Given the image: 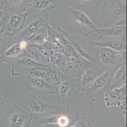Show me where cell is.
I'll list each match as a JSON object with an SVG mask.
<instances>
[{
  "instance_id": "cell-8",
  "label": "cell",
  "mask_w": 127,
  "mask_h": 127,
  "mask_svg": "<svg viewBox=\"0 0 127 127\" xmlns=\"http://www.w3.org/2000/svg\"><path fill=\"white\" fill-rule=\"evenodd\" d=\"M96 46L99 47H106L116 52H124L125 51V45L124 43L116 39H106L99 41L96 43Z\"/></svg>"
},
{
  "instance_id": "cell-14",
  "label": "cell",
  "mask_w": 127,
  "mask_h": 127,
  "mask_svg": "<svg viewBox=\"0 0 127 127\" xmlns=\"http://www.w3.org/2000/svg\"><path fill=\"white\" fill-rule=\"evenodd\" d=\"M42 24H43V21H42V18L34 20L26 28L25 31V34H28L29 35L34 34V32H35L39 29V27L42 26Z\"/></svg>"
},
{
  "instance_id": "cell-7",
  "label": "cell",
  "mask_w": 127,
  "mask_h": 127,
  "mask_svg": "<svg viewBox=\"0 0 127 127\" xmlns=\"http://www.w3.org/2000/svg\"><path fill=\"white\" fill-rule=\"evenodd\" d=\"M60 3V0H31L29 7L32 10L41 11L53 8Z\"/></svg>"
},
{
  "instance_id": "cell-11",
  "label": "cell",
  "mask_w": 127,
  "mask_h": 127,
  "mask_svg": "<svg viewBox=\"0 0 127 127\" xmlns=\"http://www.w3.org/2000/svg\"><path fill=\"white\" fill-rule=\"evenodd\" d=\"M97 71L92 68L87 69L81 76V85L84 87H87L98 76Z\"/></svg>"
},
{
  "instance_id": "cell-10",
  "label": "cell",
  "mask_w": 127,
  "mask_h": 127,
  "mask_svg": "<svg viewBox=\"0 0 127 127\" xmlns=\"http://www.w3.org/2000/svg\"><path fill=\"white\" fill-rule=\"evenodd\" d=\"M126 80V66L123 64L118 67L115 72L110 85L113 88H116L125 83Z\"/></svg>"
},
{
  "instance_id": "cell-2",
  "label": "cell",
  "mask_w": 127,
  "mask_h": 127,
  "mask_svg": "<svg viewBox=\"0 0 127 127\" xmlns=\"http://www.w3.org/2000/svg\"><path fill=\"white\" fill-rule=\"evenodd\" d=\"M22 99H24L22 104H25L27 108L35 113H46L55 107L54 104L38 97H24Z\"/></svg>"
},
{
  "instance_id": "cell-18",
  "label": "cell",
  "mask_w": 127,
  "mask_h": 127,
  "mask_svg": "<svg viewBox=\"0 0 127 127\" xmlns=\"http://www.w3.org/2000/svg\"><path fill=\"white\" fill-rule=\"evenodd\" d=\"M10 6L13 8H17L21 5L25 0H6Z\"/></svg>"
},
{
  "instance_id": "cell-5",
  "label": "cell",
  "mask_w": 127,
  "mask_h": 127,
  "mask_svg": "<svg viewBox=\"0 0 127 127\" xmlns=\"http://www.w3.org/2000/svg\"><path fill=\"white\" fill-rule=\"evenodd\" d=\"M111 77V71L107 70L98 76L85 89V92L89 95H93L102 89L109 82Z\"/></svg>"
},
{
  "instance_id": "cell-3",
  "label": "cell",
  "mask_w": 127,
  "mask_h": 127,
  "mask_svg": "<svg viewBox=\"0 0 127 127\" xmlns=\"http://www.w3.org/2000/svg\"><path fill=\"white\" fill-rule=\"evenodd\" d=\"M94 32H97L100 35V38H106V39H125L126 34L125 25H113L107 27L103 29H97Z\"/></svg>"
},
{
  "instance_id": "cell-20",
  "label": "cell",
  "mask_w": 127,
  "mask_h": 127,
  "mask_svg": "<svg viewBox=\"0 0 127 127\" xmlns=\"http://www.w3.org/2000/svg\"><path fill=\"white\" fill-rule=\"evenodd\" d=\"M80 1H81L84 2V3H90V2L94 3L95 0H80Z\"/></svg>"
},
{
  "instance_id": "cell-15",
  "label": "cell",
  "mask_w": 127,
  "mask_h": 127,
  "mask_svg": "<svg viewBox=\"0 0 127 127\" xmlns=\"http://www.w3.org/2000/svg\"><path fill=\"white\" fill-rule=\"evenodd\" d=\"M71 85L66 81H63L60 86V95L63 99H66L70 95Z\"/></svg>"
},
{
  "instance_id": "cell-1",
  "label": "cell",
  "mask_w": 127,
  "mask_h": 127,
  "mask_svg": "<svg viewBox=\"0 0 127 127\" xmlns=\"http://www.w3.org/2000/svg\"><path fill=\"white\" fill-rule=\"evenodd\" d=\"M126 5L120 1L106 0L102 10L103 25L104 27L118 25L125 21Z\"/></svg>"
},
{
  "instance_id": "cell-16",
  "label": "cell",
  "mask_w": 127,
  "mask_h": 127,
  "mask_svg": "<svg viewBox=\"0 0 127 127\" xmlns=\"http://www.w3.org/2000/svg\"><path fill=\"white\" fill-rule=\"evenodd\" d=\"M17 64L18 66H22L24 67H26V68H29V67H35V66H38V64L35 60L27 57L20 59L19 60H17Z\"/></svg>"
},
{
  "instance_id": "cell-4",
  "label": "cell",
  "mask_w": 127,
  "mask_h": 127,
  "mask_svg": "<svg viewBox=\"0 0 127 127\" xmlns=\"http://www.w3.org/2000/svg\"><path fill=\"white\" fill-rule=\"evenodd\" d=\"M68 7V10L71 12L73 18L75 20L76 22L79 24L82 28L86 27L87 29H91L93 30L92 32H94L95 30L97 29V27L92 22L91 18L85 13L79 10L73 8V7Z\"/></svg>"
},
{
  "instance_id": "cell-13",
  "label": "cell",
  "mask_w": 127,
  "mask_h": 127,
  "mask_svg": "<svg viewBox=\"0 0 127 127\" xmlns=\"http://www.w3.org/2000/svg\"><path fill=\"white\" fill-rule=\"evenodd\" d=\"M23 51L20 46L19 43H15L11 45L6 51L5 55L8 57H17L21 54Z\"/></svg>"
},
{
  "instance_id": "cell-12",
  "label": "cell",
  "mask_w": 127,
  "mask_h": 127,
  "mask_svg": "<svg viewBox=\"0 0 127 127\" xmlns=\"http://www.w3.org/2000/svg\"><path fill=\"white\" fill-rule=\"evenodd\" d=\"M25 17L23 15H13L9 19V25L11 29L16 31L22 26L25 21Z\"/></svg>"
},
{
  "instance_id": "cell-17",
  "label": "cell",
  "mask_w": 127,
  "mask_h": 127,
  "mask_svg": "<svg viewBox=\"0 0 127 127\" xmlns=\"http://www.w3.org/2000/svg\"><path fill=\"white\" fill-rule=\"evenodd\" d=\"M25 116H24L22 114L17 113H13L10 116V123L12 125L16 126H22L24 120H25Z\"/></svg>"
},
{
  "instance_id": "cell-19",
  "label": "cell",
  "mask_w": 127,
  "mask_h": 127,
  "mask_svg": "<svg viewBox=\"0 0 127 127\" xmlns=\"http://www.w3.org/2000/svg\"><path fill=\"white\" fill-rule=\"evenodd\" d=\"M68 122V118L66 116H62L59 119V124L60 125L63 126V127L67 125Z\"/></svg>"
},
{
  "instance_id": "cell-6",
  "label": "cell",
  "mask_w": 127,
  "mask_h": 127,
  "mask_svg": "<svg viewBox=\"0 0 127 127\" xmlns=\"http://www.w3.org/2000/svg\"><path fill=\"white\" fill-rule=\"evenodd\" d=\"M123 53V52H116L108 48L101 47L99 53V59L104 64H113L121 60Z\"/></svg>"
},
{
  "instance_id": "cell-9",
  "label": "cell",
  "mask_w": 127,
  "mask_h": 127,
  "mask_svg": "<svg viewBox=\"0 0 127 127\" xmlns=\"http://www.w3.org/2000/svg\"><path fill=\"white\" fill-rule=\"evenodd\" d=\"M27 78L31 83V86L34 89L41 91L44 90L46 92H48V90H54L53 86L43 78L32 76H28Z\"/></svg>"
}]
</instances>
